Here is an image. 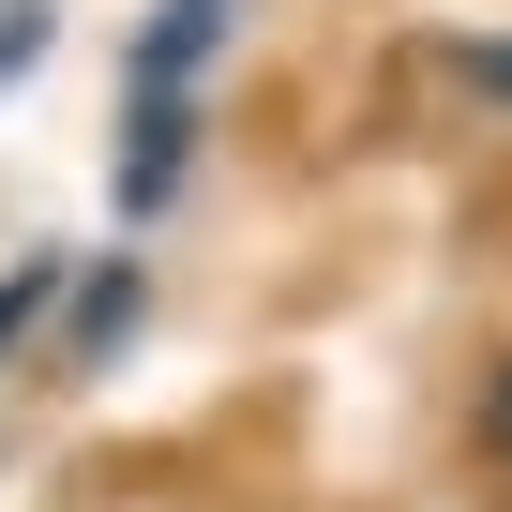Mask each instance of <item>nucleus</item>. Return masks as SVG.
Listing matches in <instances>:
<instances>
[{
  "mask_svg": "<svg viewBox=\"0 0 512 512\" xmlns=\"http://www.w3.org/2000/svg\"><path fill=\"white\" fill-rule=\"evenodd\" d=\"M482 467H512V362L482 377Z\"/></svg>",
  "mask_w": 512,
  "mask_h": 512,
  "instance_id": "4",
  "label": "nucleus"
},
{
  "mask_svg": "<svg viewBox=\"0 0 512 512\" xmlns=\"http://www.w3.org/2000/svg\"><path fill=\"white\" fill-rule=\"evenodd\" d=\"M452 91L467 106H512V46H452Z\"/></svg>",
  "mask_w": 512,
  "mask_h": 512,
  "instance_id": "3",
  "label": "nucleus"
},
{
  "mask_svg": "<svg viewBox=\"0 0 512 512\" xmlns=\"http://www.w3.org/2000/svg\"><path fill=\"white\" fill-rule=\"evenodd\" d=\"M181 151H196V91H136V136H121V211H166Z\"/></svg>",
  "mask_w": 512,
  "mask_h": 512,
  "instance_id": "1",
  "label": "nucleus"
},
{
  "mask_svg": "<svg viewBox=\"0 0 512 512\" xmlns=\"http://www.w3.org/2000/svg\"><path fill=\"white\" fill-rule=\"evenodd\" d=\"M31 302H46V272H31V287H0V347H16V317H31Z\"/></svg>",
  "mask_w": 512,
  "mask_h": 512,
  "instance_id": "5",
  "label": "nucleus"
},
{
  "mask_svg": "<svg viewBox=\"0 0 512 512\" xmlns=\"http://www.w3.org/2000/svg\"><path fill=\"white\" fill-rule=\"evenodd\" d=\"M121 332H136V272H91L76 287V362H106Z\"/></svg>",
  "mask_w": 512,
  "mask_h": 512,
  "instance_id": "2",
  "label": "nucleus"
}]
</instances>
